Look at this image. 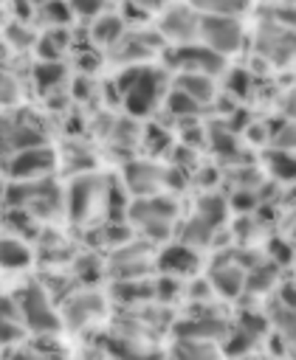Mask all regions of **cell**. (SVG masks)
Returning a JSON list of instances; mask_svg holds the SVG:
<instances>
[{"label": "cell", "mask_w": 296, "mask_h": 360, "mask_svg": "<svg viewBox=\"0 0 296 360\" xmlns=\"http://www.w3.org/2000/svg\"><path fill=\"white\" fill-rule=\"evenodd\" d=\"M166 107H169L175 115H195V112L200 110V104H197L192 96H186L183 90H178V87L166 96Z\"/></svg>", "instance_id": "cell-20"}, {"label": "cell", "mask_w": 296, "mask_h": 360, "mask_svg": "<svg viewBox=\"0 0 296 360\" xmlns=\"http://www.w3.org/2000/svg\"><path fill=\"white\" fill-rule=\"evenodd\" d=\"M45 3H51V0H34V6H45Z\"/></svg>", "instance_id": "cell-23"}, {"label": "cell", "mask_w": 296, "mask_h": 360, "mask_svg": "<svg viewBox=\"0 0 296 360\" xmlns=\"http://www.w3.org/2000/svg\"><path fill=\"white\" fill-rule=\"evenodd\" d=\"M56 158H54V149H48L45 143L42 146H31V149H23V152H14L8 158V177H14L17 183L20 180H42L51 169H54Z\"/></svg>", "instance_id": "cell-4"}, {"label": "cell", "mask_w": 296, "mask_h": 360, "mask_svg": "<svg viewBox=\"0 0 296 360\" xmlns=\"http://www.w3.org/2000/svg\"><path fill=\"white\" fill-rule=\"evenodd\" d=\"M62 79H65V68H62V62H56V59H42V62L34 68V82H37L39 90H51V87H56Z\"/></svg>", "instance_id": "cell-17"}, {"label": "cell", "mask_w": 296, "mask_h": 360, "mask_svg": "<svg viewBox=\"0 0 296 360\" xmlns=\"http://www.w3.org/2000/svg\"><path fill=\"white\" fill-rule=\"evenodd\" d=\"M130 217H132L147 233H152V236L161 239V236L169 233V222H172V217H175V205H172L169 200H164V197L138 200V202H132Z\"/></svg>", "instance_id": "cell-6"}, {"label": "cell", "mask_w": 296, "mask_h": 360, "mask_svg": "<svg viewBox=\"0 0 296 360\" xmlns=\"http://www.w3.org/2000/svg\"><path fill=\"white\" fill-rule=\"evenodd\" d=\"M37 20H39L42 25H56V28H62V22L70 20V6L62 3V0H51V3H45V6H37Z\"/></svg>", "instance_id": "cell-18"}, {"label": "cell", "mask_w": 296, "mask_h": 360, "mask_svg": "<svg viewBox=\"0 0 296 360\" xmlns=\"http://www.w3.org/2000/svg\"><path fill=\"white\" fill-rule=\"evenodd\" d=\"M68 6L79 14H85V17H93L104 8V0H68Z\"/></svg>", "instance_id": "cell-21"}, {"label": "cell", "mask_w": 296, "mask_h": 360, "mask_svg": "<svg viewBox=\"0 0 296 360\" xmlns=\"http://www.w3.org/2000/svg\"><path fill=\"white\" fill-rule=\"evenodd\" d=\"M14 360H28V357H25V354H17V357H14Z\"/></svg>", "instance_id": "cell-24"}, {"label": "cell", "mask_w": 296, "mask_h": 360, "mask_svg": "<svg viewBox=\"0 0 296 360\" xmlns=\"http://www.w3.org/2000/svg\"><path fill=\"white\" fill-rule=\"evenodd\" d=\"M172 68H178L180 73H203V76H214L223 70L226 59L223 53L211 51L209 45H197V42H186V45H175L169 51L166 59Z\"/></svg>", "instance_id": "cell-3"}, {"label": "cell", "mask_w": 296, "mask_h": 360, "mask_svg": "<svg viewBox=\"0 0 296 360\" xmlns=\"http://www.w3.org/2000/svg\"><path fill=\"white\" fill-rule=\"evenodd\" d=\"M211 278H214V287H217L223 295H228V298H234V295L245 287V273H242L240 267H234V264L217 267Z\"/></svg>", "instance_id": "cell-14"}, {"label": "cell", "mask_w": 296, "mask_h": 360, "mask_svg": "<svg viewBox=\"0 0 296 360\" xmlns=\"http://www.w3.org/2000/svg\"><path fill=\"white\" fill-rule=\"evenodd\" d=\"M17 309H20L23 321H25L31 329H39V332H54V329H59V318H56L54 307L48 304L45 292H42L37 284L25 287V290L17 295Z\"/></svg>", "instance_id": "cell-5"}, {"label": "cell", "mask_w": 296, "mask_h": 360, "mask_svg": "<svg viewBox=\"0 0 296 360\" xmlns=\"http://www.w3.org/2000/svg\"><path fill=\"white\" fill-rule=\"evenodd\" d=\"M158 267L166 276H183L197 267V253L189 245H172L158 256Z\"/></svg>", "instance_id": "cell-8"}, {"label": "cell", "mask_w": 296, "mask_h": 360, "mask_svg": "<svg viewBox=\"0 0 296 360\" xmlns=\"http://www.w3.org/2000/svg\"><path fill=\"white\" fill-rule=\"evenodd\" d=\"M285 329H288V332H293V335H296V312H290V315H288V318H285Z\"/></svg>", "instance_id": "cell-22"}, {"label": "cell", "mask_w": 296, "mask_h": 360, "mask_svg": "<svg viewBox=\"0 0 296 360\" xmlns=\"http://www.w3.org/2000/svg\"><path fill=\"white\" fill-rule=\"evenodd\" d=\"M197 37L203 45H209L217 53H234L242 45V25L237 17H214V14H200V28Z\"/></svg>", "instance_id": "cell-2"}, {"label": "cell", "mask_w": 296, "mask_h": 360, "mask_svg": "<svg viewBox=\"0 0 296 360\" xmlns=\"http://www.w3.org/2000/svg\"><path fill=\"white\" fill-rule=\"evenodd\" d=\"M268 166H271V172H273L279 180H288V183L296 180V158H293V155H288V152H273V155L268 158Z\"/></svg>", "instance_id": "cell-19"}, {"label": "cell", "mask_w": 296, "mask_h": 360, "mask_svg": "<svg viewBox=\"0 0 296 360\" xmlns=\"http://www.w3.org/2000/svg\"><path fill=\"white\" fill-rule=\"evenodd\" d=\"M161 169L147 166V163H132L127 166V183L135 194H152V188L161 183Z\"/></svg>", "instance_id": "cell-10"}, {"label": "cell", "mask_w": 296, "mask_h": 360, "mask_svg": "<svg viewBox=\"0 0 296 360\" xmlns=\"http://www.w3.org/2000/svg\"><path fill=\"white\" fill-rule=\"evenodd\" d=\"M121 34H124V22L116 14H101L93 22V42H99V45H116L121 39Z\"/></svg>", "instance_id": "cell-13"}, {"label": "cell", "mask_w": 296, "mask_h": 360, "mask_svg": "<svg viewBox=\"0 0 296 360\" xmlns=\"http://www.w3.org/2000/svg\"><path fill=\"white\" fill-rule=\"evenodd\" d=\"M197 28H200V14L192 8V6H178V8H169L161 20V31L175 39L178 45H186L192 39H197Z\"/></svg>", "instance_id": "cell-7"}, {"label": "cell", "mask_w": 296, "mask_h": 360, "mask_svg": "<svg viewBox=\"0 0 296 360\" xmlns=\"http://www.w3.org/2000/svg\"><path fill=\"white\" fill-rule=\"evenodd\" d=\"M172 354L175 360H220V352L209 340H186V338H178Z\"/></svg>", "instance_id": "cell-12"}, {"label": "cell", "mask_w": 296, "mask_h": 360, "mask_svg": "<svg viewBox=\"0 0 296 360\" xmlns=\"http://www.w3.org/2000/svg\"><path fill=\"white\" fill-rule=\"evenodd\" d=\"M189 6L197 14H214V17H237L248 0H189Z\"/></svg>", "instance_id": "cell-15"}, {"label": "cell", "mask_w": 296, "mask_h": 360, "mask_svg": "<svg viewBox=\"0 0 296 360\" xmlns=\"http://www.w3.org/2000/svg\"><path fill=\"white\" fill-rule=\"evenodd\" d=\"M31 262V250L25 248V242H20L17 236H6L3 239V267L6 270H23Z\"/></svg>", "instance_id": "cell-16"}, {"label": "cell", "mask_w": 296, "mask_h": 360, "mask_svg": "<svg viewBox=\"0 0 296 360\" xmlns=\"http://www.w3.org/2000/svg\"><path fill=\"white\" fill-rule=\"evenodd\" d=\"M178 90L192 96L197 104H206L214 96V82H211V76H203V73H180L178 76Z\"/></svg>", "instance_id": "cell-9"}, {"label": "cell", "mask_w": 296, "mask_h": 360, "mask_svg": "<svg viewBox=\"0 0 296 360\" xmlns=\"http://www.w3.org/2000/svg\"><path fill=\"white\" fill-rule=\"evenodd\" d=\"M116 87L121 93L127 112L147 115L164 93V73L155 68H147V65H132V68H124L118 73Z\"/></svg>", "instance_id": "cell-1"}, {"label": "cell", "mask_w": 296, "mask_h": 360, "mask_svg": "<svg viewBox=\"0 0 296 360\" xmlns=\"http://www.w3.org/2000/svg\"><path fill=\"white\" fill-rule=\"evenodd\" d=\"M175 332L178 338H186V340H209L223 332V323L211 318H189V321H180Z\"/></svg>", "instance_id": "cell-11"}]
</instances>
